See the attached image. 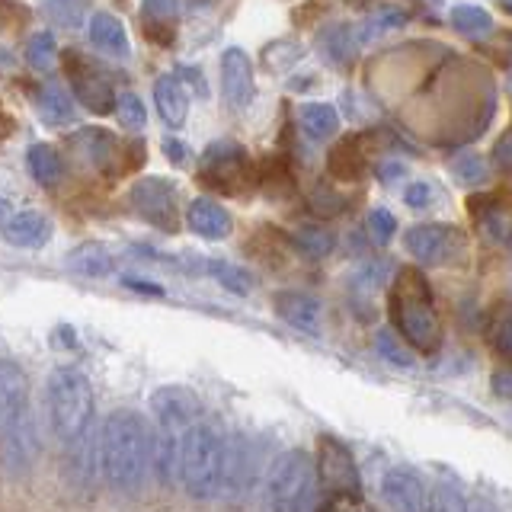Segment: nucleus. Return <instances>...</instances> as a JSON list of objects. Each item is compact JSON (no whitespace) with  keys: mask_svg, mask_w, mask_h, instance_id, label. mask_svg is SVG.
I'll return each mask as SVG.
<instances>
[{"mask_svg":"<svg viewBox=\"0 0 512 512\" xmlns=\"http://www.w3.org/2000/svg\"><path fill=\"white\" fill-rule=\"evenodd\" d=\"M388 311L397 336L420 356H436L442 349V327L432 311V288L420 269H400L388 292Z\"/></svg>","mask_w":512,"mask_h":512,"instance_id":"nucleus-1","label":"nucleus"},{"mask_svg":"<svg viewBox=\"0 0 512 512\" xmlns=\"http://www.w3.org/2000/svg\"><path fill=\"white\" fill-rule=\"evenodd\" d=\"M148 429L135 410H112L100 432V471L109 487L132 493L148 471Z\"/></svg>","mask_w":512,"mask_h":512,"instance_id":"nucleus-2","label":"nucleus"},{"mask_svg":"<svg viewBox=\"0 0 512 512\" xmlns=\"http://www.w3.org/2000/svg\"><path fill=\"white\" fill-rule=\"evenodd\" d=\"M151 410L157 420V442H154V468L164 484L176 480V468H180V445L186 429L202 416L199 397L180 384H167L151 394Z\"/></svg>","mask_w":512,"mask_h":512,"instance_id":"nucleus-3","label":"nucleus"},{"mask_svg":"<svg viewBox=\"0 0 512 512\" xmlns=\"http://www.w3.org/2000/svg\"><path fill=\"white\" fill-rule=\"evenodd\" d=\"M221 448H224V436L215 423L205 420V416H199V420L186 429L183 445H180L176 480H180L192 500H212V496H218Z\"/></svg>","mask_w":512,"mask_h":512,"instance_id":"nucleus-4","label":"nucleus"},{"mask_svg":"<svg viewBox=\"0 0 512 512\" xmlns=\"http://www.w3.org/2000/svg\"><path fill=\"white\" fill-rule=\"evenodd\" d=\"M48 416H52L55 436L64 445H74L93 429V388L77 368H55L45 384Z\"/></svg>","mask_w":512,"mask_h":512,"instance_id":"nucleus-5","label":"nucleus"},{"mask_svg":"<svg viewBox=\"0 0 512 512\" xmlns=\"http://www.w3.org/2000/svg\"><path fill=\"white\" fill-rule=\"evenodd\" d=\"M317 477L308 452L292 448L272 461L266 474V509L269 512H314L317 509Z\"/></svg>","mask_w":512,"mask_h":512,"instance_id":"nucleus-6","label":"nucleus"},{"mask_svg":"<svg viewBox=\"0 0 512 512\" xmlns=\"http://www.w3.org/2000/svg\"><path fill=\"white\" fill-rule=\"evenodd\" d=\"M314 477L317 490H324L333 500L359 503L362 500V477L349 448L336 436H320L314 448Z\"/></svg>","mask_w":512,"mask_h":512,"instance_id":"nucleus-7","label":"nucleus"},{"mask_svg":"<svg viewBox=\"0 0 512 512\" xmlns=\"http://www.w3.org/2000/svg\"><path fill=\"white\" fill-rule=\"evenodd\" d=\"M199 183L212 186L224 196H247L253 186H260V173L253 170L244 148L234 141H215L202 157Z\"/></svg>","mask_w":512,"mask_h":512,"instance_id":"nucleus-8","label":"nucleus"},{"mask_svg":"<svg viewBox=\"0 0 512 512\" xmlns=\"http://www.w3.org/2000/svg\"><path fill=\"white\" fill-rule=\"evenodd\" d=\"M128 208L160 231H180V192L164 176H141V180H135L132 189H128Z\"/></svg>","mask_w":512,"mask_h":512,"instance_id":"nucleus-9","label":"nucleus"},{"mask_svg":"<svg viewBox=\"0 0 512 512\" xmlns=\"http://www.w3.org/2000/svg\"><path fill=\"white\" fill-rule=\"evenodd\" d=\"M404 244L423 266H461L468 260V234L455 224H416Z\"/></svg>","mask_w":512,"mask_h":512,"instance_id":"nucleus-10","label":"nucleus"},{"mask_svg":"<svg viewBox=\"0 0 512 512\" xmlns=\"http://www.w3.org/2000/svg\"><path fill=\"white\" fill-rule=\"evenodd\" d=\"M64 74H68L80 106L90 109L93 116H109V112H116V93H112L109 80L100 74V68H96L93 61H87L77 52H64Z\"/></svg>","mask_w":512,"mask_h":512,"instance_id":"nucleus-11","label":"nucleus"},{"mask_svg":"<svg viewBox=\"0 0 512 512\" xmlns=\"http://www.w3.org/2000/svg\"><path fill=\"white\" fill-rule=\"evenodd\" d=\"M36 455H39L36 416H32V407L26 404L23 410H16L0 423V461H4V468L20 474L32 468Z\"/></svg>","mask_w":512,"mask_h":512,"instance_id":"nucleus-12","label":"nucleus"},{"mask_svg":"<svg viewBox=\"0 0 512 512\" xmlns=\"http://www.w3.org/2000/svg\"><path fill=\"white\" fill-rule=\"evenodd\" d=\"M256 80L253 64L244 48H224L221 55V96L231 109H247L253 100Z\"/></svg>","mask_w":512,"mask_h":512,"instance_id":"nucleus-13","label":"nucleus"},{"mask_svg":"<svg viewBox=\"0 0 512 512\" xmlns=\"http://www.w3.org/2000/svg\"><path fill=\"white\" fill-rule=\"evenodd\" d=\"M381 496L391 512H426V484L410 468H391L381 477Z\"/></svg>","mask_w":512,"mask_h":512,"instance_id":"nucleus-14","label":"nucleus"},{"mask_svg":"<svg viewBox=\"0 0 512 512\" xmlns=\"http://www.w3.org/2000/svg\"><path fill=\"white\" fill-rule=\"evenodd\" d=\"M74 144L80 151H84V157L90 160V164L106 173V176H116L122 167V144L116 135L103 132V128H84L80 135H74Z\"/></svg>","mask_w":512,"mask_h":512,"instance_id":"nucleus-15","label":"nucleus"},{"mask_svg":"<svg viewBox=\"0 0 512 512\" xmlns=\"http://www.w3.org/2000/svg\"><path fill=\"white\" fill-rule=\"evenodd\" d=\"M250 445L247 439H228L221 448V480H218V493L224 496H240V490H247L250 480Z\"/></svg>","mask_w":512,"mask_h":512,"instance_id":"nucleus-16","label":"nucleus"},{"mask_svg":"<svg viewBox=\"0 0 512 512\" xmlns=\"http://www.w3.org/2000/svg\"><path fill=\"white\" fill-rule=\"evenodd\" d=\"M0 231H4V237L13 247L39 250L48 244V237H52V224H48V218L39 212H16L4 221V228Z\"/></svg>","mask_w":512,"mask_h":512,"instance_id":"nucleus-17","label":"nucleus"},{"mask_svg":"<svg viewBox=\"0 0 512 512\" xmlns=\"http://www.w3.org/2000/svg\"><path fill=\"white\" fill-rule=\"evenodd\" d=\"M154 103H157V112H160V119H164L167 128H183L186 125L189 93L180 84V77H173V74L160 77L154 84Z\"/></svg>","mask_w":512,"mask_h":512,"instance_id":"nucleus-18","label":"nucleus"},{"mask_svg":"<svg viewBox=\"0 0 512 512\" xmlns=\"http://www.w3.org/2000/svg\"><path fill=\"white\" fill-rule=\"evenodd\" d=\"M186 224L205 240H224L231 234V215L228 208L212 199H196L186 212Z\"/></svg>","mask_w":512,"mask_h":512,"instance_id":"nucleus-19","label":"nucleus"},{"mask_svg":"<svg viewBox=\"0 0 512 512\" xmlns=\"http://www.w3.org/2000/svg\"><path fill=\"white\" fill-rule=\"evenodd\" d=\"M276 311L285 324H292L301 333H320V304L304 292H279Z\"/></svg>","mask_w":512,"mask_h":512,"instance_id":"nucleus-20","label":"nucleus"},{"mask_svg":"<svg viewBox=\"0 0 512 512\" xmlns=\"http://www.w3.org/2000/svg\"><path fill=\"white\" fill-rule=\"evenodd\" d=\"M68 269L74 276H84V279H106L112 276V269H116V260H112V253L103 247V244H80L68 253Z\"/></svg>","mask_w":512,"mask_h":512,"instance_id":"nucleus-21","label":"nucleus"},{"mask_svg":"<svg viewBox=\"0 0 512 512\" xmlns=\"http://www.w3.org/2000/svg\"><path fill=\"white\" fill-rule=\"evenodd\" d=\"M327 167L333 173V180L352 183L359 180L365 170V154H362V138L359 135H346L327 157Z\"/></svg>","mask_w":512,"mask_h":512,"instance_id":"nucleus-22","label":"nucleus"},{"mask_svg":"<svg viewBox=\"0 0 512 512\" xmlns=\"http://www.w3.org/2000/svg\"><path fill=\"white\" fill-rule=\"evenodd\" d=\"M29 404L26 391V375L16 362H0V423L13 416L16 410H23Z\"/></svg>","mask_w":512,"mask_h":512,"instance_id":"nucleus-23","label":"nucleus"},{"mask_svg":"<svg viewBox=\"0 0 512 512\" xmlns=\"http://www.w3.org/2000/svg\"><path fill=\"white\" fill-rule=\"evenodd\" d=\"M90 42L96 48H103L112 58H125L128 55V36L119 16L112 13H96L90 20Z\"/></svg>","mask_w":512,"mask_h":512,"instance_id":"nucleus-24","label":"nucleus"},{"mask_svg":"<svg viewBox=\"0 0 512 512\" xmlns=\"http://www.w3.org/2000/svg\"><path fill=\"white\" fill-rule=\"evenodd\" d=\"M26 167L32 173V180H36L39 186H45V189L58 186L61 176H64L61 154L52 148V144H32V148L26 151Z\"/></svg>","mask_w":512,"mask_h":512,"instance_id":"nucleus-25","label":"nucleus"},{"mask_svg":"<svg viewBox=\"0 0 512 512\" xmlns=\"http://www.w3.org/2000/svg\"><path fill=\"white\" fill-rule=\"evenodd\" d=\"M340 128V116L327 103H304L301 106V132L311 141H327Z\"/></svg>","mask_w":512,"mask_h":512,"instance_id":"nucleus-26","label":"nucleus"},{"mask_svg":"<svg viewBox=\"0 0 512 512\" xmlns=\"http://www.w3.org/2000/svg\"><path fill=\"white\" fill-rule=\"evenodd\" d=\"M39 116L48 125H71L74 122V100L64 93V87L45 84L39 90Z\"/></svg>","mask_w":512,"mask_h":512,"instance_id":"nucleus-27","label":"nucleus"},{"mask_svg":"<svg viewBox=\"0 0 512 512\" xmlns=\"http://www.w3.org/2000/svg\"><path fill=\"white\" fill-rule=\"evenodd\" d=\"M320 52H324V58L327 61H333V64H343L352 52H356V29L352 26H330L324 36H320Z\"/></svg>","mask_w":512,"mask_h":512,"instance_id":"nucleus-28","label":"nucleus"},{"mask_svg":"<svg viewBox=\"0 0 512 512\" xmlns=\"http://www.w3.org/2000/svg\"><path fill=\"white\" fill-rule=\"evenodd\" d=\"M452 26L461 32V36L477 39V36H487V32L493 29V20H490V13L484 7L458 4V7H452Z\"/></svg>","mask_w":512,"mask_h":512,"instance_id":"nucleus-29","label":"nucleus"},{"mask_svg":"<svg viewBox=\"0 0 512 512\" xmlns=\"http://www.w3.org/2000/svg\"><path fill=\"white\" fill-rule=\"evenodd\" d=\"M196 269H202V272H208L212 279H218L228 292H234V295H247L250 288H253V279L247 276L244 269H237L234 263H221V260H202V263H196Z\"/></svg>","mask_w":512,"mask_h":512,"instance_id":"nucleus-30","label":"nucleus"},{"mask_svg":"<svg viewBox=\"0 0 512 512\" xmlns=\"http://www.w3.org/2000/svg\"><path fill=\"white\" fill-rule=\"evenodd\" d=\"M295 247L304 253V256H314V260H320V256L333 253L336 240L327 228H317V224H301V228L295 231Z\"/></svg>","mask_w":512,"mask_h":512,"instance_id":"nucleus-31","label":"nucleus"},{"mask_svg":"<svg viewBox=\"0 0 512 512\" xmlns=\"http://www.w3.org/2000/svg\"><path fill=\"white\" fill-rule=\"evenodd\" d=\"M426 512H468V500L455 484L439 480L436 487L426 490Z\"/></svg>","mask_w":512,"mask_h":512,"instance_id":"nucleus-32","label":"nucleus"},{"mask_svg":"<svg viewBox=\"0 0 512 512\" xmlns=\"http://www.w3.org/2000/svg\"><path fill=\"white\" fill-rule=\"evenodd\" d=\"M375 349L384 362H391L397 368H413V352L400 343V336L394 330H378L375 333Z\"/></svg>","mask_w":512,"mask_h":512,"instance_id":"nucleus-33","label":"nucleus"},{"mask_svg":"<svg viewBox=\"0 0 512 512\" xmlns=\"http://www.w3.org/2000/svg\"><path fill=\"white\" fill-rule=\"evenodd\" d=\"M448 170L455 173L458 183H468V186H477L487 180V164L484 157H477L474 151H461L458 157H452V164H448Z\"/></svg>","mask_w":512,"mask_h":512,"instance_id":"nucleus-34","label":"nucleus"},{"mask_svg":"<svg viewBox=\"0 0 512 512\" xmlns=\"http://www.w3.org/2000/svg\"><path fill=\"white\" fill-rule=\"evenodd\" d=\"M52 58H55V36H52V32H36V36H29L26 61L32 64V68H36V71H48Z\"/></svg>","mask_w":512,"mask_h":512,"instance_id":"nucleus-35","label":"nucleus"},{"mask_svg":"<svg viewBox=\"0 0 512 512\" xmlns=\"http://www.w3.org/2000/svg\"><path fill=\"white\" fill-rule=\"evenodd\" d=\"M116 116L125 128H144V122H148V112H144V103L138 100V93H119L116 96Z\"/></svg>","mask_w":512,"mask_h":512,"instance_id":"nucleus-36","label":"nucleus"},{"mask_svg":"<svg viewBox=\"0 0 512 512\" xmlns=\"http://www.w3.org/2000/svg\"><path fill=\"white\" fill-rule=\"evenodd\" d=\"M487 340H490V346L500 352L503 359H509V352H512V324H509V311L506 308H500L496 320H490Z\"/></svg>","mask_w":512,"mask_h":512,"instance_id":"nucleus-37","label":"nucleus"},{"mask_svg":"<svg viewBox=\"0 0 512 512\" xmlns=\"http://www.w3.org/2000/svg\"><path fill=\"white\" fill-rule=\"evenodd\" d=\"M368 231H372L375 244H388V240L397 234V218L388 212V208H375V212H368Z\"/></svg>","mask_w":512,"mask_h":512,"instance_id":"nucleus-38","label":"nucleus"},{"mask_svg":"<svg viewBox=\"0 0 512 512\" xmlns=\"http://www.w3.org/2000/svg\"><path fill=\"white\" fill-rule=\"evenodd\" d=\"M480 224H484V234L487 237H493L496 244L500 247H509V221H506V215H500L496 208L490 205V212L480 218Z\"/></svg>","mask_w":512,"mask_h":512,"instance_id":"nucleus-39","label":"nucleus"},{"mask_svg":"<svg viewBox=\"0 0 512 512\" xmlns=\"http://www.w3.org/2000/svg\"><path fill=\"white\" fill-rule=\"evenodd\" d=\"M404 199H407V205L413 208V212H423V208H429V205H432V199H436V192H432V186H429V183L416 180V183H410V186H407Z\"/></svg>","mask_w":512,"mask_h":512,"instance_id":"nucleus-40","label":"nucleus"},{"mask_svg":"<svg viewBox=\"0 0 512 512\" xmlns=\"http://www.w3.org/2000/svg\"><path fill=\"white\" fill-rule=\"evenodd\" d=\"M311 208L320 215H336V212H343V208H346V199H340L330 189H317L311 196Z\"/></svg>","mask_w":512,"mask_h":512,"instance_id":"nucleus-41","label":"nucleus"},{"mask_svg":"<svg viewBox=\"0 0 512 512\" xmlns=\"http://www.w3.org/2000/svg\"><path fill=\"white\" fill-rule=\"evenodd\" d=\"M45 10L52 16H58L61 26H77L80 16H84V7H80V4H48Z\"/></svg>","mask_w":512,"mask_h":512,"instance_id":"nucleus-42","label":"nucleus"},{"mask_svg":"<svg viewBox=\"0 0 512 512\" xmlns=\"http://www.w3.org/2000/svg\"><path fill=\"white\" fill-rule=\"evenodd\" d=\"M176 10H180L176 4H154V0H151V4H141V16H144V20H151V23H170V16Z\"/></svg>","mask_w":512,"mask_h":512,"instance_id":"nucleus-43","label":"nucleus"},{"mask_svg":"<svg viewBox=\"0 0 512 512\" xmlns=\"http://www.w3.org/2000/svg\"><path fill=\"white\" fill-rule=\"evenodd\" d=\"M164 151H167V160L170 164H176V167H183V164H189V144L186 141H176V138H167L164 141Z\"/></svg>","mask_w":512,"mask_h":512,"instance_id":"nucleus-44","label":"nucleus"},{"mask_svg":"<svg viewBox=\"0 0 512 512\" xmlns=\"http://www.w3.org/2000/svg\"><path fill=\"white\" fill-rule=\"evenodd\" d=\"M144 32H148V39L157 42V45H173V23H151V20H144Z\"/></svg>","mask_w":512,"mask_h":512,"instance_id":"nucleus-45","label":"nucleus"},{"mask_svg":"<svg viewBox=\"0 0 512 512\" xmlns=\"http://www.w3.org/2000/svg\"><path fill=\"white\" fill-rule=\"evenodd\" d=\"M493 160H496V167H500L503 173H509V135L506 132L493 144Z\"/></svg>","mask_w":512,"mask_h":512,"instance_id":"nucleus-46","label":"nucleus"},{"mask_svg":"<svg viewBox=\"0 0 512 512\" xmlns=\"http://www.w3.org/2000/svg\"><path fill=\"white\" fill-rule=\"evenodd\" d=\"M468 512H500V509H496L487 496H474V500H468Z\"/></svg>","mask_w":512,"mask_h":512,"instance_id":"nucleus-47","label":"nucleus"},{"mask_svg":"<svg viewBox=\"0 0 512 512\" xmlns=\"http://www.w3.org/2000/svg\"><path fill=\"white\" fill-rule=\"evenodd\" d=\"M493 391L500 394L503 400L509 397V372H496L493 375Z\"/></svg>","mask_w":512,"mask_h":512,"instance_id":"nucleus-48","label":"nucleus"},{"mask_svg":"<svg viewBox=\"0 0 512 512\" xmlns=\"http://www.w3.org/2000/svg\"><path fill=\"white\" fill-rule=\"evenodd\" d=\"M125 285H128V288H138V292H151V295H160V292H164L160 285H148V282H138V279H125Z\"/></svg>","mask_w":512,"mask_h":512,"instance_id":"nucleus-49","label":"nucleus"},{"mask_svg":"<svg viewBox=\"0 0 512 512\" xmlns=\"http://www.w3.org/2000/svg\"><path fill=\"white\" fill-rule=\"evenodd\" d=\"M378 173H381V180L388 183V180H397V173H404V167H397V164H384V167H378Z\"/></svg>","mask_w":512,"mask_h":512,"instance_id":"nucleus-50","label":"nucleus"}]
</instances>
